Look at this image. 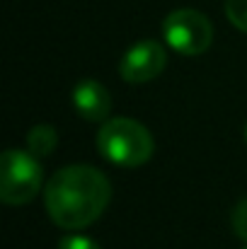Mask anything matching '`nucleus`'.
<instances>
[{
  "label": "nucleus",
  "mask_w": 247,
  "mask_h": 249,
  "mask_svg": "<svg viewBox=\"0 0 247 249\" xmlns=\"http://www.w3.org/2000/svg\"><path fill=\"white\" fill-rule=\"evenodd\" d=\"M58 249H102L95 240L90 237H82V235H71V237H63L58 242Z\"/></svg>",
  "instance_id": "nucleus-10"
},
{
  "label": "nucleus",
  "mask_w": 247,
  "mask_h": 249,
  "mask_svg": "<svg viewBox=\"0 0 247 249\" xmlns=\"http://www.w3.org/2000/svg\"><path fill=\"white\" fill-rule=\"evenodd\" d=\"M97 150L104 160L119 167H141L155 153L151 131L136 119H109L97 131Z\"/></svg>",
  "instance_id": "nucleus-2"
},
{
  "label": "nucleus",
  "mask_w": 247,
  "mask_h": 249,
  "mask_svg": "<svg viewBox=\"0 0 247 249\" xmlns=\"http://www.w3.org/2000/svg\"><path fill=\"white\" fill-rule=\"evenodd\" d=\"M226 17L233 27L247 34V0H226Z\"/></svg>",
  "instance_id": "nucleus-8"
},
{
  "label": "nucleus",
  "mask_w": 247,
  "mask_h": 249,
  "mask_svg": "<svg viewBox=\"0 0 247 249\" xmlns=\"http://www.w3.org/2000/svg\"><path fill=\"white\" fill-rule=\"evenodd\" d=\"M163 36L170 49L182 56H201L213 44V24L211 19L191 7L174 10L165 17Z\"/></svg>",
  "instance_id": "nucleus-4"
},
{
  "label": "nucleus",
  "mask_w": 247,
  "mask_h": 249,
  "mask_svg": "<svg viewBox=\"0 0 247 249\" xmlns=\"http://www.w3.org/2000/svg\"><path fill=\"white\" fill-rule=\"evenodd\" d=\"M109 179L90 165L63 167L44 186L46 213L63 230H82L95 223L109 206Z\"/></svg>",
  "instance_id": "nucleus-1"
},
{
  "label": "nucleus",
  "mask_w": 247,
  "mask_h": 249,
  "mask_svg": "<svg viewBox=\"0 0 247 249\" xmlns=\"http://www.w3.org/2000/svg\"><path fill=\"white\" fill-rule=\"evenodd\" d=\"M245 143H247V126H245Z\"/></svg>",
  "instance_id": "nucleus-11"
},
{
  "label": "nucleus",
  "mask_w": 247,
  "mask_h": 249,
  "mask_svg": "<svg viewBox=\"0 0 247 249\" xmlns=\"http://www.w3.org/2000/svg\"><path fill=\"white\" fill-rule=\"evenodd\" d=\"M167 66V51L160 41L155 39H143L121 56L119 63V75L131 85H143L155 80Z\"/></svg>",
  "instance_id": "nucleus-5"
},
{
  "label": "nucleus",
  "mask_w": 247,
  "mask_h": 249,
  "mask_svg": "<svg viewBox=\"0 0 247 249\" xmlns=\"http://www.w3.org/2000/svg\"><path fill=\"white\" fill-rule=\"evenodd\" d=\"M44 186L39 158L29 150L10 148L0 155V201L7 206L29 203Z\"/></svg>",
  "instance_id": "nucleus-3"
},
{
  "label": "nucleus",
  "mask_w": 247,
  "mask_h": 249,
  "mask_svg": "<svg viewBox=\"0 0 247 249\" xmlns=\"http://www.w3.org/2000/svg\"><path fill=\"white\" fill-rule=\"evenodd\" d=\"M56 145H58V133H56L54 126L39 124V126L29 128V133H27V148H29V153H34L37 158L51 155Z\"/></svg>",
  "instance_id": "nucleus-7"
},
{
  "label": "nucleus",
  "mask_w": 247,
  "mask_h": 249,
  "mask_svg": "<svg viewBox=\"0 0 247 249\" xmlns=\"http://www.w3.org/2000/svg\"><path fill=\"white\" fill-rule=\"evenodd\" d=\"M230 223H233V230L235 235L247 245V198H243L235 208H233V215H230Z\"/></svg>",
  "instance_id": "nucleus-9"
},
{
  "label": "nucleus",
  "mask_w": 247,
  "mask_h": 249,
  "mask_svg": "<svg viewBox=\"0 0 247 249\" xmlns=\"http://www.w3.org/2000/svg\"><path fill=\"white\" fill-rule=\"evenodd\" d=\"M73 107L85 121H107L112 114V94L97 80H82L73 87Z\"/></svg>",
  "instance_id": "nucleus-6"
}]
</instances>
